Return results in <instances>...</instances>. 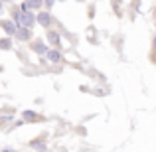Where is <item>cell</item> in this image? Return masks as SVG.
Returning a JSON list of instances; mask_svg holds the SVG:
<instances>
[{
    "instance_id": "6da1fadb",
    "label": "cell",
    "mask_w": 156,
    "mask_h": 152,
    "mask_svg": "<svg viewBox=\"0 0 156 152\" xmlns=\"http://www.w3.org/2000/svg\"><path fill=\"white\" fill-rule=\"evenodd\" d=\"M18 22L22 24L24 28H30L32 24H34V16H32L28 10H24V12H20V14H18Z\"/></svg>"
},
{
    "instance_id": "7a4b0ae2",
    "label": "cell",
    "mask_w": 156,
    "mask_h": 152,
    "mask_svg": "<svg viewBox=\"0 0 156 152\" xmlns=\"http://www.w3.org/2000/svg\"><path fill=\"white\" fill-rule=\"evenodd\" d=\"M42 6V0H26L22 6V10H30V8H40Z\"/></svg>"
},
{
    "instance_id": "3957f363",
    "label": "cell",
    "mask_w": 156,
    "mask_h": 152,
    "mask_svg": "<svg viewBox=\"0 0 156 152\" xmlns=\"http://www.w3.org/2000/svg\"><path fill=\"white\" fill-rule=\"evenodd\" d=\"M0 26H2L4 28V30H6L8 32V34H14V32H16V28H14V24H12V22H8V20H2V22H0Z\"/></svg>"
},
{
    "instance_id": "277c9868",
    "label": "cell",
    "mask_w": 156,
    "mask_h": 152,
    "mask_svg": "<svg viewBox=\"0 0 156 152\" xmlns=\"http://www.w3.org/2000/svg\"><path fill=\"white\" fill-rule=\"evenodd\" d=\"M38 22L42 24V26H50V14H46V12H42V14L38 16Z\"/></svg>"
},
{
    "instance_id": "5b68a950",
    "label": "cell",
    "mask_w": 156,
    "mask_h": 152,
    "mask_svg": "<svg viewBox=\"0 0 156 152\" xmlns=\"http://www.w3.org/2000/svg\"><path fill=\"white\" fill-rule=\"evenodd\" d=\"M30 28H20V30H18V38L20 40H28V38H30Z\"/></svg>"
},
{
    "instance_id": "8992f818",
    "label": "cell",
    "mask_w": 156,
    "mask_h": 152,
    "mask_svg": "<svg viewBox=\"0 0 156 152\" xmlns=\"http://www.w3.org/2000/svg\"><path fill=\"white\" fill-rule=\"evenodd\" d=\"M10 46H12V42H10L8 38L0 40V50H10Z\"/></svg>"
},
{
    "instance_id": "52a82bcc",
    "label": "cell",
    "mask_w": 156,
    "mask_h": 152,
    "mask_svg": "<svg viewBox=\"0 0 156 152\" xmlns=\"http://www.w3.org/2000/svg\"><path fill=\"white\" fill-rule=\"evenodd\" d=\"M32 48H34L38 53H44V51H46V46H44L42 42H34V46H32Z\"/></svg>"
},
{
    "instance_id": "ba28073f",
    "label": "cell",
    "mask_w": 156,
    "mask_h": 152,
    "mask_svg": "<svg viewBox=\"0 0 156 152\" xmlns=\"http://www.w3.org/2000/svg\"><path fill=\"white\" fill-rule=\"evenodd\" d=\"M48 40H50V42L53 44V46H57V44H59V38H57V34H55V32L48 34Z\"/></svg>"
},
{
    "instance_id": "9c48e42d",
    "label": "cell",
    "mask_w": 156,
    "mask_h": 152,
    "mask_svg": "<svg viewBox=\"0 0 156 152\" xmlns=\"http://www.w3.org/2000/svg\"><path fill=\"white\" fill-rule=\"evenodd\" d=\"M50 59H51V61H59V53H57L55 50H51V51H50Z\"/></svg>"
},
{
    "instance_id": "30bf717a",
    "label": "cell",
    "mask_w": 156,
    "mask_h": 152,
    "mask_svg": "<svg viewBox=\"0 0 156 152\" xmlns=\"http://www.w3.org/2000/svg\"><path fill=\"white\" fill-rule=\"evenodd\" d=\"M46 2H48V6H51V4H53V0H46Z\"/></svg>"
},
{
    "instance_id": "8fae6325",
    "label": "cell",
    "mask_w": 156,
    "mask_h": 152,
    "mask_svg": "<svg viewBox=\"0 0 156 152\" xmlns=\"http://www.w3.org/2000/svg\"><path fill=\"white\" fill-rule=\"evenodd\" d=\"M113 2H115V4H119V0H113Z\"/></svg>"
},
{
    "instance_id": "7c38bea8",
    "label": "cell",
    "mask_w": 156,
    "mask_h": 152,
    "mask_svg": "<svg viewBox=\"0 0 156 152\" xmlns=\"http://www.w3.org/2000/svg\"><path fill=\"white\" fill-rule=\"evenodd\" d=\"M154 46H156V40H154Z\"/></svg>"
},
{
    "instance_id": "4fadbf2b",
    "label": "cell",
    "mask_w": 156,
    "mask_h": 152,
    "mask_svg": "<svg viewBox=\"0 0 156 152\" xmlns=\"http://www.w3.org/2000/svg\"><path fill=\"white\" fill-rule=\"evenodd\" d=\"M0 8H2V4H0Z\"/></svg>"
}]
</instances>
